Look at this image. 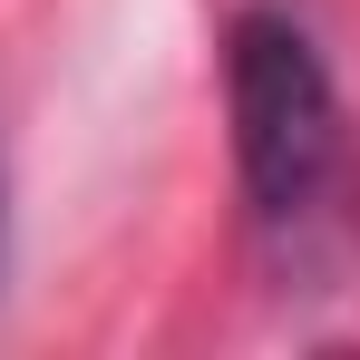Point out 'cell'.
I'll list each match as a JSON object with an SVG mask.
<instances>
[{"instance_id": "obj_1", "label": "cell", "mask_w": 360, "mask_h": 360, "mask_svg": "<svg viewBox=\"0 0 360 360\" xmlns=\"http://www.w3.org/2000/svg\"><path fill=\"white\" fill-rule=\"evenodd\" d=\"M234 156H243V195L253 214H302L321 185H331V156H341V98H331V68L302 39L292 20L253 10L234 20Z\"/></svg>"}]
</instances>
